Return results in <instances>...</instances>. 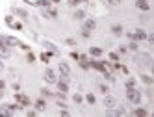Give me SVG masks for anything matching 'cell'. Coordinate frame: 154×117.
I'll return each instance as SVG.
<instances>
[{
    "instance_id": "obj_16",
    "label": "cell",
    "mask_w": 154,
    "mask_h": 117,
    "mask_svg": "<svg viewBox=\"0 0 154 117\" xmlns=\"http://www.w3.org/2000/svg\"><path fill=\"white\" fill-rule=\"evenodd\" d=\"M132 115H136V117H145V115H148V111H147L145 108H136L134 111H132Z\"/></svg>"
},
{
    "instance_id": "obj_2",
    "label": "cell",
    "mask_w": 154,
    "mask_h": 117,
    "mask_svg": "<svg viewBox=\"0 0 154 117\" xmlns=\"http://www.w3.org/2000/svg\"><path fill=\"white\" fill-rule=\"evenodd\" d=\"M126 35H128V39H134V41H143V39H147V32L141 30V28L134 30V32H128Z\"/></svg>"
},
{
    "instance_id": "obj_22",
    "label": "cell",
    "mask_w": 154,
    "mask_h": 117,
    "mask_svg": "<svg viewBox=\"0 0 154 117\" xmlns=\"http://www.w3.org/2000/svg\"><path fill=\"white\" fill-rule=\"evenodd\" d=\"M141 80H143V82H145L147 85H150V84L154 82V80H152V76H150V74H141Z\"/></svg>"
},
{
    "instance_id": "obj_8",
    "label": "cell",
    "mask_w": 154,
    "mask_h": 117,
    "mask_svg": "<svg viewBox=\"0 0 154 117\" xmlns=\"http://www.w3.org/2000/svg\"><path fill=\"white\" fill-rule=\"evenodd\" d=\"M95 28H97V21H95V19H84V30L93 32Z\"/></svg>"
},
{
    "instance_id": "obj_44",
    "label": "cell",
    "mask_w": 154,
    "mask_h": 117,
    "mask_svg": "<svg viewBox=\"0 0 154 117\" xmlns=\"http://www.w3.org/2000/svg\"><path fill=\"white\" fill-rule=\"evenodd\" d=\"M4 71V63H2V60H0V73Z\"/></svg>"
},
{
    "instance_id": "obj_35",
    "label": "cell",
    "mask_w": 154,
    "mask_h": 117,
    "mask_svg": "<svg viewBox=\"0 0 154 117\" xmlns=\"http://www.w3.org/2000/svg\"><path fill=\"white\" fill-rule=\"evenodd\" d=\"M11 28H13V30H22V24H20V22H13Z\"/></svg>"
},
{
    "instance_id": "obj_1",
    "label": "cell",
    "mask_w": 154,
    "mask_h": 117,
    "mask_svg": "<svg viewBox=\"0 0 154 117\" xmlns=\"http://www.w3.org/2000/svg\"><path fill=\"white\" fill-rule=\"evenodd\" d=\"M126 99L130 100L132 104H139V102H141V93H139V89H136V88L126 89Z\"/></svg>"
},
{
    "instance_id": "obj_32",
    "label": "cell",
    "mask_w": 154,
    "mask_h": 117,
    "mask_svg": "<svg viewBox=\"0 0 154 117\" xmlns=\"http://www.w3.org/2000/svg\"><path fill=\"white\" fill-rule=\"evenodd\" d=\"M69 6H78V4H82V0H67Z\"/></svg>"
},
{
    "instance_id": "obj_38",
    "label": "cell",
    "mask_w": 154,
    "mask_h": 117,
    "mask_svg": "<svg viewBox=\"0 0 154 117\" xmlns=\"http://www.w3.org/2000/svg\"><path fill=\"white\" fill-rule=\"evenodd\" d=\"M147 41L150 43V45L154 43V34H147Z\"/></svg>"
},
{
    "instance_id": "obj_21",
    "label": "cell",
    "mask_w": 154,
    "mask_h": 117,
    "mask_svg": "<svg viewBox=\"0 0 154 117\" xmlns=\"http://www.w3.org/2000/svg\"><path fill=\"white\" fill-rule=\"evenodd\" d=\"M136 6H137V9H141V11H148V9H150V6H148L147 2H136Z\"/></svg>"
},
{
    "instance_id": "obj_36",
    "label": "cell",
    "mask_w": 154,
    "mask_h": 117,
    "mask_svg": "<svg viewBox=\"0 0 154 117\" xmlns=\"http://www.w3.org/2000/svg\"><path fill=\"white\" fill-rule=\"evenodd\" d=\"M108 4H110V6H119L121 0H108Z\"/></svg>"
},
{
    "instance_id": "obj_14",
    "label": "cell",
    "mask_w": 154,
    "mask_h": 117,
    "mask_svg": "<svg viewBox=\"0 0 154 117\" xmlns=\"http://www.w3.org/2000/svg\"><path fill=\"white\" fill-rule=\"evenodd\" d=\"M58 91H61V93H67L69 91V85H67V82H65V80H58Z\"/></svg>"
},
{
    "instance_id": "obj_48",
    "label": "cell",
    "mask_w": 154,
    "mask_h": 117,
    "mask_svg": "<svg viewBox=\"0 0 154 117\" xmlns=\"http://www.w3.org/2000/svg\"><path fill=\"white\" fill-rule=\"evenodd\" d=\"M82 2H87V0H82Z\"/></svg>"
},
{
    "instance_id": "obj_9",
    "label": "cell",
    "mask_w": 154,
    "mask_h": 117,
    "mask_svg": "<svg viewBox=\"0 0 154 117\" xmlns=\"http://www.w3.org/2000/svg\"><path fill=\"white\" fill-rule=\"evenodd\" d=\"M43 47L47 48L52 56H58V54H60V50L56 48V45H54V43H50V41H43Z\"/></svg>"
},
{
    "instance_id": "obj_19",
    "label": "cell",
    "mask_w": 154,
    "mask_h": 117,
    "mask_svg": "<svg viewBox=\"0 0 154 117\" xmlns=\"http://www.w3.org/2000/svg\"><path fill=\"white\" fill-rule=\"evenodd\" d=\"M50 0H37V2H35V6L37 8H50Z\"/></svg>"
},
{
    "instance_id": "obj_42",
    "label": "cell",
    "mask_w": 154,
    "mask_h": 117,
    "mask_svg": "<svg viewBox=\"0 0 154 117\" xmlns=\"http://www.w3.org/2000/svg\"><path fill=\"white\" fill-rule=\"evenodd\" d=\"M78 56H80L78 52H71V58H73V60H78Z\"/></svg>"
},
{
    "instance_id": "obj_29",
    "label": "cell",
    "mask_w": 154,
    "mask_h": 117,
    "mask_svg": "<svg viewBox=\"0 0 154 117\" xmlns=\"http://www.w3.org/2000/svg\"><path fill=\"white\" fill-rule=\"evenodd\" d=\"M113 115H119V117H121V115H126V110H125V108H119V110L113 111Z\"/></svg>"
},
{
    "instance_id": "obj_6",
    "label": "cell",
    "mask_w": 154,
    "mask_h": 117,
    "mask_svg": "<svg viewBox=\"0 0 154 117\" xmlns=\"http://www.w3.org/2000/svg\"><path fill=\"white\" fill-rule=\"evenodd\" d=\"M58 71H60V76H69L71 74V67H69V63H65V62H60Z\"/></svg>"
},
{
    "instance_id": "obj_30",
    "label": "cell",
    "mask_w": 154,
    "mask_h": 117,
    "mask_svg": "<svg viewBox=\"0 0 154 117\" xmlns=\"http://www.w3.org/2000/svg\"><path fill=\"white\" fill-rule=\"evenodd\" d=\"M110 60H111V62H119V54H117V52H110Z\"/></svg>"
},
{
    "instance_id": "obj_11",
    "label": "cell",
    "mask_w": 154,
    "mask_h": 117,
    "mask_svg": "<svg viewBox=\"0 0 154 117\" xmlns=\"http://www.w3.org/2000/svg\"><path fill=\"white\" fill-rule=\"evenodd\" d=\"M13 13L17 15V17H20V19H22V21H26V19H28V11H26V9H20V8H13Z\"/></svg>"
},
{
    "instance_id": "obj_46",
    "label": "cell",
    "mask_w": 154,
    "mask_h": 117,
    "mask_svg": "<svg viewBox=\"0 0 154 117\" xmlns=\"http://www.w3.org/2000/svg\"><path fill=\"white\" fill-rule=\"evenodd\" d=\"M50 2H52V4H60L61 0H50Z\"/></svg>"
},
{
    "instance_id": "obj_18",
    "label": "cell",
    "mask_w": 154,
    "mask_h": 117,
    "mask_svg": "<svg viewBox=\"0 0 154 117\" xmlns=\"http://www.w3.org/2000/svg\"><path fill=\"white\" fill-rule=\"evenodd\" d=\"M89 54L93 56V58H99V56H102V48H99V47H91V48H89Z\"/></svg>"
},
{
    "instance_id": "obj_47",
    "label": "cell",
    "mask_w": 154,
    "mask_h": 117,
    "mask_svg": "<svg viewBox=\"0 0 154 117\" xmlns=\"http://www.w3.org/2000/svg\"><path fill=\"white\" fill-rule=\"evenodd\" d=\"M136 2H147V0H136Z\"/></svg>"
},
{
    "instance_id": "obj_10",
    "label": "cell",
    "mask_w": 154,
    "mask_h": 117,
    "mask_svg": "<svg viewBox=\"0 0 154 117\" xmlns=\"http://www.w3.org/2000/svg\"><path fill=\"white\" fill-rule=\"evenodd\" d=\"M34 108L37 111H45V110H47V102H45V99H37L35 104H34Z\"/></svg>"
},
{
    "instance_id": "obj_43",
    "label": "cell",
    "mask_w": 154,
    "mask_h": 117,
    "mask_svg": "<svg viewBox=\"0 0 154 117\" xmlns=\"http://www.w3.org/2000/svg\"><path fill=\"white\" fill-rule=\"evenodd\" d=\"M0 89H6V82L4 80H0Z\"/></svg>"
},
{
    "instance_id": "obj_20",
    "label": "cell",
    "mask_w": 154,
    "mask_h": 117,
    "mask_svg": "<svg viewBox=\"0 0 154 117\" xmlns=\"http://www.w3.org/2000/svg\"><path fill=\"white\" fill-rule=\"evenodd\" d=\"M136 78H126V82H125V88L126 89H130V88H136Z\"/></svg>"
},
{
    "instance_id": "obj_24",
    "label": "cell",
    "mask_w": 154,
    "mask_h": 117,
    "mask_svg": "<svg viewBox=\"0 0 154 117\" xmlns=\"http://www.w3.org/2000/svg\"><path fill=\"white\" fill-rule=\"evenodd\" d=\"M73 100H74L76 104H82V102H84V97H82L80 93H74V95H73Z\"/></svg>"
},
{
    "instance_id": "obj_26",
    "label": "cell",
    "mask_w": 154,
    "mask_h": 117,
    "mask_svg": "<svg viewBox=\"0 0 154 117\" xmlns=\"http://www.w3.org/2000/svg\"><path fill=\"white\" fill-rule=\"evenodd\" d=\"M126 48H130V50H134V52H136V50L139 48V45H137V41H134V39H130V45H128Z\"/></svg>"
},
{
    "instance_id": "obj_5",
    "label": "cell",
    "mask_w": 154,
    "mask_h": 117,
    "mask_svg": "<svg viewBox=\"0 0 154 117\" xmlns=\"http://www.w3.org/2000/svg\"><path fill=\"white\" fill-rule=\"evenodd\" d=\"M15 100H17V102L22 106V108H24V106H30V104H32V102H30V99H28L26 95H22V93H15Z\"/></svg>"
},
{
    "instance_id": "obj_33",
    "label": "cell",
    "mask_w": 154,
    "mask_h": 117,
    "mask_svg": "<svg viewBox=\"0 0 154 117\" xmlns=\"http://www.w3.org/2000/svg\"><path fill=\"white\" fill-rule=\"evenodd\" d=\"M26 115H28V117H35V115H37V110H35V108H34V110H28Z\"/></svg>"
},
{
    "instance_id": "obj_12",
    "label": "cell",
    "mask_w": 154,
    "mask_h": 117,
    "mask_svg": "<svg viewBox=\"0 0 154 117\" xmlns=\"http://www.w3.org/2000/svg\"><path fill=\"white\" fill-rule=\"evenodd\" d=\"M123 32H125V28H123L121 24H113V26H111V34H113V35H117V37H121V35H123Z\"/></svg>"
},
{
    "instance_id": "obj_17",
    "label": "cell",
    "mask_w": 154,
    "mask_h": 117,
    "mask_svg": "<svg viewBox=\"0 0 154 117\" xmlns=\"http://www.w3.org/2000/svg\"><path fill=\"white\" fill-rule=\"evenodd\" d=\"M73 17L76 19V21H84V19H85V11H84V9H76Z\"/></svg>"
},
{
    "instance_id": "obj_3",
    "label": "cell",
    "mask_w": 154,
    "mask_h": 117,
    "mask_svg": "<svg viewBox=\"0 0 154 117\" xmlns=\"http://www.w3.org/2000/svg\"><path fill=\"white\" fill-rule=\"evenodd\" d=\"M45 82H47V84H56V82H58V76H56V73L52 69L45 71Z\"/></svg>"
},
{
    "instance_id": "obj_27",
    "label": "cell",
    "mask_w": 154,
    "mask_h": 117,
    "mask_svg": "<svg viewBox=\"0 0 154 117\" xmlns=\"http://www.w3.org/2000/svg\"><path fill=\"white\" fill-rule=\"evenodd\" d=\"M50 56H52V54H50V52H43V54H41V60H43V62H45V63H48V60H50Z\"/></svg>"
},
{
    "instance_id": "obj_23",
    "label": "cell",
    "mask_w": 154,
    "mask_h": 117,
    "mask_svg": "<svg viewBox=\"0 0 154 117\" xmlns=\"http://www.w3.org/2000/svg\"><path fill=\"white\" fill-rule=\"evenodd\" d=\"M85 100H87V104H95V102H97V99H95L93 93H87V95H85Z\"/></svg>"
},
{
    "instance_id": "obj_25",
    "label": "cell",
    "mask_w": 154,
    "mask_h": 117,
    "mask_svg": "<svg viewBox=\"0 0 154 117\" xmlns=\"http://www.w3.org/2000/svg\"><path fill=\"white\" fill-rule=\"evenodd\" d=\"M41 97H43V99H48V97H54V93H50L47 88H43L41 89Z\"/></svg>"
},
{
    "instance_id": "obj_41",
    "label": "cell",
    "mask_w": 154,
    "mask_h": 117,
    "mask_svg": "<svg viewBox=\"0 0 154 117\" xmlns=\"http://www.w3.org/2000/svg\"><path fill=\"white\" fill-rule=\"evenodd\" d=\"M126 50H128L126 47H119V54H126Z\"/></svg>"
},
{
    "instance_id": "obj_15",
    "label": "cell",
    "mask_w": 154,
    "mask_h": 117,
    "mask_svg": "<svg viewBox=\"0 0 154 117\" xmlns=\"http://www.w3.org/2000/svg\"><path fill=\"white\" fill-rule=\"evenodd\" d=\"M9 115H13V113H11V110L8 108V104L0 106V117H9Z\"/></svg>"
},
{
    "instance_id": "obj_31",
    "label": "cell",
    "mask_w": 154,
    "mask_h": 117,
    "mask_svg": "<svg viewBox=\"0 0 154 117\" xmlns=\"http://www.w3.org/2000/svg\"><path fill=\"white\" fill-rule=\"evenodd\" d=\"M26 60H28V63H34V62H35V56H34V52H28Z\"/></svg>"
},
{
    "instance_id": "obj_40",
    "label": "cell",
    "mask_w": 154,
    "mask_h": 117,
    "mask_svg": "<svg viewBox=\"0 0 154 117\" xmlns=\"http://www.w3.org/2000/svg\"><path fill=\"white\" fill-rule=\"evenodd\" d=\"M99 89H100V91H102V93H104V95L108 93V88H106V85H102V84L99 85Z\"/></svg>"
},
{
    "instance_id": "obj_7",
    "label": "cell",
    "mask_w": 154,
    "mask_h": 117,
    "mask_svg": "<svg viewBox=\"0 0 154 117\" xmlns=\"http://www.w3.org/2000/svg\"><path fill=\"white\" fill-rule=\"evenodd\" d=\"M89 65H91L93 69H97V71H106L108 67H110V65H108V62H95V60H93V62H89Z\"/></svg>"
},
{
    "instance_id": "obj_45",
    "label": "cell",
    "mask_w": 154,
    "mask_h": 117,
    "mask_svg": "<svg viewBox=\"0 0 154 117\" xmlns=\"http://www.w3.org/2000/svg\"><path fill=\"white\" fill-rule=\"evenodd\" d=\"M0 99H4V89H0Z\"/></svg>"
},
{
    "instance_id": "obj_34",
    "label": "cell",
    "mask_w": 154,
    "mask_h": 117,
    "mask_svg": "<svg viewBox=\"0 0 154 117\" xmlns=\"http://www.w3.org/2000/svg\"><path fill=\"white\" fill-rule=\"evenodd\" d=\"M89 35H91V32H87V30L82 28V37H84V39H89Z\"/></svg>"
},
{
    "instance_id": "obj_13",
    "label": "cell",
    "mask_w": 154,
    "mask_h": 117,
    "mask_svg": "<svg viewBox=\"0 0 154 117\" xmlns=\"http://www.w3.org/2000/svg\"><path fill=\"white\" fill-rule=\"evenodd\" d=\"M6 41L9 43V47H22V43H20L17 37H11V35H8V37H6Z\"/></svg>"
},
{
    "instance_id": "obj_37",
    "label": "cell",
    "mask_w": 154,
    "mask_h": 117,
    "mask_svg": "<svg viewBox=\"0 0 154 117\" xmlns=\"http://www.w3.org/2000/svg\"><path fill=\"white\" fill-rule=\"evenodd\" d=\"M60 115H61V117H69V111L65 110V108H61V110H60Z\"/></svg>"
},
{
    "instance_id": "obj_28",
    "label": "cell",
    "mask_w": 154,
    "mask_h": 117,
    "mask_svg": "<svg viewBox=\"0 0 154 117\" xmlns=\"http://www.w3.org/2000/svg\"><path fill=\"white\" fill-rule=\"evenodd\" d=\"M4 21H6L8 26H11V24L15 22V21H13V15H6V19H4Z\"/></svg>"
},
{
    "instance_id": "obj_39",
    "label": "cell",
    "mask_w": 154,
    "mask_h": 117,
    "mask_svg": "<svg viewBox=\"0 0 154 117\" xmlns=\"http://www.w3.org/2000/svg\"><path fill=\"white\" fill-rule=\"evenodd\" d=\"M65 43H67V45H71V47H74V45H76V41H74V39H65Z\"/></svg>"
},
{
    "instance_id": "obj_4",
    "label": "cell",
    "mask_w": 154,
    "mask_h": 117,
    "mask_svg": "<svg viewBox=\"0 0 154 117\" xmlns=\"http://www.w3.org/2000/svg\"><path fill=\"white\" fill-rule=\"evenodd\" d=\"M104 106H106L108 110H113L115 106H117L115 97H111V95H108V93H106V97H104Z\"/></svg>"
}]
</instances>
